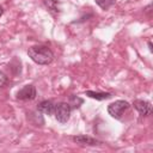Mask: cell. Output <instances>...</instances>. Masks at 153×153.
I'll list each match as a JSON object with an SVG mask.
<instances>
[{"label":"cell","mask_w":153,"mask_h":153,"mask_svg":"<svg viewBox=\"0 0 153 153\" xmlns=\"http://www.w3.org/2000/svg\"><path fill=\"white\" fill-rule=\"evenodd\" d=\"M27 55L37 65H49L54 59L53 51L45 45L30 47L27 49Z\"/></svg>","instance_id":"obj_1"},{"label":"cell","mask_w":153,"mask_h":153,"mask_svg":"<svg viewBox=\"0 0 153 153\" xmlns=\"http://www.w3.org/2000/svg\"><path fill=\"white\" fill-rule=\"evenodd\" d=\"M72 140L76 143H80V145H90V146H93V145H98L100 143L99 141H97L96 139L91 137V136H87V135H78V136H73Z\"/></svg>","instance_id":"obj_7"},{"label":"cell","mask_w":153,"mask_h":153,"mask_svg":"<svg viewBox=\"0 0 153 153\" xmlns=\"http://www.w3.org/2000/svg\"><path fill=\"white\" fill-rule=\"evenodd\" d=\"M148 48H149V51H152V50H153V48H152V42H151V41L148 42Z\"/></svg>","instance_id":"obj_12"},{"label":"cell","mask_w":153,"mask_h":153,"mask_svg":"<svg viewBox=\"0 0 153 153\" xmlns=\"http://www.w3.org/2000/svg\"><path fill=\"white\" fill-rule=\"evenodd\" d=\"M85 94L90 98L97 99V100H104V99H109L111 98V93L109 92H94V91H86Z\"/></svg>","instance_id":"obj_8"},{"label":"cell","mask_w":153,"mask_h":153,"mask_svg":"<svg viewBox=\"0 0 153 153\" xmlns=\"http://www.w3.org/2000/svg\"><path fill=\"white\" fill-rule=\"evenodd\" d=\"M6 82H7V75L4 72L0 71V87L4 86V85H6Z\"/></svg>","instance_id":"obj_11"},{"label":"cell","mask_w":153,"mask_h":153,"mask_svg":"<svg viewBox=\"0 0 153 153\" xmlns=\"http://www.w3.org/2000/svg\"><path fill=\"white\" fill-rule=\"evenodd\" d=\"M71 112H72L71 104L65 103V102H61L59 104H55L54 115H55V118L60 123H66L69 120V117H71Z\"/></svg>","instance_id":"obj_2"},{"label":"cell","mask_w":153,"mask_h":153,"mask_svg":"<svg viewBox=\"0 0 153 153\" xmlns=\"http://www.w3.org/2000/svg\"><path fill=\"white\" fill-rule=\"evenodd\" d=\"M134 108L139 111L140 115L142 116H148L152 112V104L148 100H142V99H137L134 102Z\"/></svg>","instance_id":"obj_5"},{"label":"cell","mask_w":153,"mask_h":153,"mask_svg":"<svg viewBox=\"0 0 153 153\" xmlns=\"http://www.w3.org/2000/svg\"><path fill=\"white\" fill-rule=\"evenodd\" d=\"M44 5L54 12H59V7H57V2L55 0H44Z\"/></svg>","instance_id":"obj_10"},{"label":"cell","mask_w":153,"mask_h":153,"mask_svg":"<svg viewBox=\"0 0 153 153\" xmlns=\"http://www.w3.org/2000/svg\"><path fill=\"white\" fill-rule=\"evenodd\" d=\"M2 13H4V8H2L1 6H0V17L2 16Z\"/></svg>","instance_id":"obj_13"},{"label":"cell","mask_w":153,"mask_h":153,"mask_svg":"<svg viewBox=\"0 0 153 153\" xmlns=\"http://www.w3.org/2000/svg\"><path fill=\"white\" fill-rule=\"evenodd\" d=\"M129 108V103L126 100H116L111 104H109L108 106V112L111 117L120 120L123 115V112Z\"/></svg>","instance_id":"obj_3"},{"label":"cell","mask_w":153,"mask_h":153,"mask_svg":"<svg viewBox=\"0 0 153 153\" xmlns=\"http://www.w3.org/2000/svg\"><path fill=\"white\" fill-rule=\"evenodd\" d=\"M37 110L41 112V114H44V115H53L54 114V110H55V104L51 102V100H42L38 105H37Z\"/></svg>","instance_id":"obj_6"},{"label":"cell","mask_w":153,"mask_h":153,"mask_svg":"<svg viewBox=\"0 0 153 153\" xmlns=\"http://www.w3.org/2000/svg\"><path fill=\"white\" fill-rule=\"evenodd\" d=\"M36 87L33 85H25L17 92V99L20 100H32L36 98Z\"/></svg>","instance_id":"obj_4"},{"label":"cell","mask_w":153,"mask_h":153,"mask_svg":"<svg viewBox=\"0 0 153 153\" xmlns=\"http://www.w3.org/2000/svg\"><path fill=\"white\" fill-rule=\"evenodd\" d=\"M96 4H97L100 8L108 10V8H110V7L115 4V0H96Z\"/></svg>","instance_id":"obj_9"}]
</instances>
